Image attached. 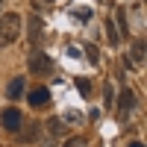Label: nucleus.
<instances>
[{
	"label": "nucleus",
	"instance_id": "6ab92c4d",
	"mask_svg": "<svg viewBox=\"0 0 147 147\" xmlns=\"http://www.w3.org/2000/svg\"><path fill=\"white\" fill-rule=\"evenodd\" d=\"M0 6H3V0H0Z\"/></svg>",
	"mask_w": 147,
	"mask_h": 147
},
{
	"label": "nucleus",
	"instance_id": "2eb2a0df",
	"mask_svg": "<svg viewBox=\"0 0 147 147\" xmlns=\"http://www.w3.org/2000/svg\"><path fill=\"white\" fill-rule=\"evenodd\" d=\"M85 53H88V62H91V65L100 62V56H97V47H94V44H85Z\"/></svg>",
	"mask_w": 147,
	"mask_h": 147
},
{
	"label": "nucleus",
	"instance_id": "ddd939ff",
	"mask_svg": "<svg viewBox=\"0 0 147 147\" xmlns=\"http://www.w3.org/2000/svg\"><path fill=\"white\" fill-rule=\"evenodd\" d=\"M35 127H38V124H32V129H27V132H18L21 141H35V138H38V129H35Z\"/></svg>",
	"mask_w": 147,
	"mask_h": 147
},
{
	"label": "nucleus",
	"instance_id": "1a4fd4ad",
	"mask_svg": "<svg viewBox=\"0 0 147 147\" xmlns=\"http://www.w3.org/2000/svg\"><path fill=\"white\" fill-rule=\"evenodd\" d=\"M144 62V41L138 38L136 44H132V59H129V65H141Z\"/></svg>",
	"mask_w": 147,
	"mask_h": 147
},
{
	"label": "nucleus",
	"instance_id": "f03ea898",
	"mask_svg": "<svg viewBox=\"0 0 147 147\" xmlns=\"http://www.w3.org/2000/svg\"><path fill=\"white\" fill-rule=\"evenodd\" d=\"M27 68L32 74H50L53 71V62H50V56H44L41 50H32L30 59H27Z\"/></svg>",
	"mask_w": 147,
	"mask_h": 147
},
{
	"label": "nucleus",
	"instance_id": "39448f33",
	"mask_svg": "<svg viewBox=\"0 0 147 147\" xmlns=\"http://www.w3.org/2000/svg\"><path fill=\"white\" fill-rule=\"evenodd\" d=\"M30 41H32L35 47L44 41V24H41V18H38V15L30 18Z\"/></svg>",
	"mask_w": 147,
	"mask_h": 147
},
{
	"label": "nucleus",
	"instance_id": "dca6fc26",
	"mask_svg": "<svg viewBox=\"0 0 147 147\" xmlns=\"http://www.w3.org/2000/svg\"><path fill=\"white\" fill-rule=\"evenodd\" d=\"M65 147H85V138H68Z\"/></svg>",
	"mask_w": 147,
	"mask_h": 147
},
{
	"label": "nucleus",
	"instance_id": "20e7f679",
	"mask_svg": "<svg viewBox=\"0 0 147 147\" xmlns=\"http://www.w3.org/2000/svg\"><path fill=\"white\" fill-rule=\"evenodd\" d=\"M132 109H136V94H132L129 88H124V91L118 94V115H121V118H127Z\"/></svg>",
	"mask_w": 147,
	"mask_h": 147
},
{
	"label": "nucleus",
	"instance_id": "0eeeda50",
	"mask_svg": "<svg viewBox=\"0 0 147 147\" xmlns=\"http://www.w3.org/2000/svg\"><path fill=\"white\" fill-rule=\"evenodd\" d=\"M47 132H50L53 138H62V136H65V124H62V118H50V121H47Z\"/></svg>",
	"mask_w": 147,
	"mask_h": 147
},
{
	"label": "nucleus",
	"instance_id": "f8f14e48",
	"mask_svg": "<svg viewBox=\"0 0 147 147\" xmlns=\"http://www.w3.org/2000/svg\"><path fill=\"white\" fill-rule=\"evenodd\" d=\"M77 88H80L82 97H88V94H91V82L85 80V77H80V80H77Z\"/></svg>",
	"mask_w": 147,
	"mask_h": 147
},
{
	"label": "nucleus",
	"instance_id": "7ed1b4c3",
	"mask_svg": "<svg viewBox=\"0 0 147 147\" xmlns=\"http://www.w3.org/2000/svg\"><path fill=\"white\" fill-rule=\"evenodd\" d=\"M0 124L6 127V132H21L24 118H21L18 109H3V115H0Z\"/></svg>",
	"mask_w": 147,
	"mask_h": 147
},
{
	"label": "nucleus",
	"instance_id": "f257e3e1",
	"mask_svg": "<svg viewBox=\"0 0 147 147\" xmlns=\"http://www.w3.org/2000/svg\"><path fill=\"white\" fill-rule=\"evenodd\" d=\"M21 35V15H15V12H9V15L0 18V47L6 44H15Z\"/></svg>",
	"mask_w": 147,
	"mask_h": 147
},
{
	"label": "nucleus",
	"instance_id": "f3484780",
	"mask_svg": "<svg viewBox=\"0 0 147 147\" xmlns=\"http://www.w3.org/2000/svg\"><path fill=\"white\" fill-rule=\"evenodd\" d=\"M103 97H106V106L112 103V88H109V85H103Z\"/></svg>",
	"mask_w": 147,
	"mask_h": 147
},
{
	"label": "nucleus",
	"instance_id": "4468645a",
	"mask_svg": "<svg viewBox=\"0 0 147 147\" xmlns=\"http://www.w3.org/2000/svg\"><path fill=\"white\" fill-rule=\"evenodd\" d=\"M74 18H80V21H88V18H91V9H88V6H80V9H74Z\"/></svg>",
	"mask_w": 147,
	"mask_h": 147
},
{
	"label": "nucleus",
	"instance_id": "9b49d317",
	"mask_svg": "<svg viewBox=\"0 0 147 147\" xmlns=\"http://www.w3.org/2000/svg\"><path fill=\"white\" fill-rule=\"evenodd\" d=\"M115 21H118V27H121V32L127 35V32H129V27H127V12H124V9H118V12H115ZM121 32H118V35H121Z\"/></svg>",
	"mask_w": 147,
	"mask_h": 147
},
{
	"label": "nucleus",
	"instance_id": "a211bd4d",
	"mask_svg": "<svg viewBox=\"0 0 147 147\" xmlns=\"http://www.w3.org/2000/svg\"><path fill=\"white\" fill-rule=\"evenodd\" d=\"M129 147H144V144H141V141H132V144H129Z\"/></svg>",
	"mask_w": 147,
	"mask_h": 147
},
{
	"label": "nucleus",
	"instance_id": "9d476101",
	"mask_svg": "<svg viewBox=\"0 0 147 147\" xmlns=\"http://www.w3.org/2000/svg\"><path fill=\"white\" fill-rule=\"evenodd\" d=\"M21 94H24V80H21V77H15V80L9 82V97L15 100V97H21Z\"/></svg>",
	"mask_w": 147,
	"mask_h": 147
},
{
	"label": "nucleus",
	"instance_id": "6e6552de",
	"mask_svg": "<svg viewBox=\"0 0 147 147\" xmlns=\"http://www.w3.org/2000/svg\"><path fill=\"white\" fill-rule=\"evenodd\" d=\"M106 38H109V44H112V47L121 44V35H118V27H115V21H112V18L106 21Z\"/></svg>",
	"mask_w": 147,
	"mask_h": 147
},
{
	"label": "nucleus",
	"instance_id": "423d86ee",
	"mask_svg": "<svg viewBox=\"0 0 147 147\" xmlns=\"http://www.w3.org/2000/svg\"><path fill=\"white\" fill-rule=\"evenodd\" d=\"M30 103L32 106H47V103H50V91H47V88H32L30 91Z\"/></svg>",
	"mask_w": 147,
	"mask_h": 147
}]
</instances>
